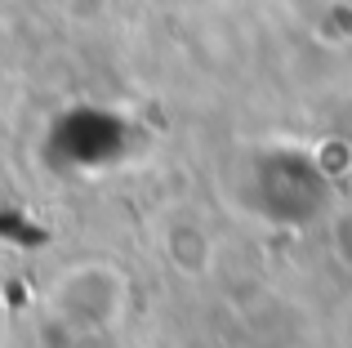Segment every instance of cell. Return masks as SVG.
<instances>
[{"instance_id": "cell-1", "label": "cell", "mask_w": 352, "mask_h": 348, "mask_svg": "<svg viewBox=\"0 0 352 348\" xmlns=\"http://www.w3.org/2000/svg\"><path fill=\"white\" fill-rule=\"evenodd\" d=\"M165 259H170L174 272L183 277H201V272L214 263V237L188 215H174L165 224Z\"/></svg>"}]
</instances>
